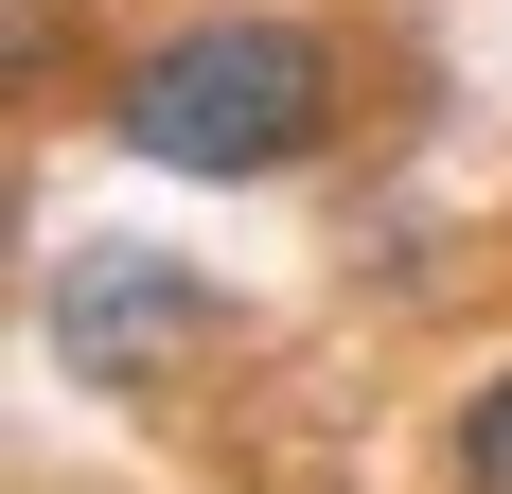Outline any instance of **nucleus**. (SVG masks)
<instances>
[{"label":"nucleus","mask_w":512,"mask_h":494,"mask_svg":"<svg viewBox=\"0 0 512 494\" xmlns=\"http://www.w3.org/2000/svg\"><path fill=\"white\" fill-rule=\"evenodd\" d=\"M442 494H512V371H477L442 424Z\"/></svg>","instance_id":"nucleus-3"},{"label":"nucleus","mask_w":512,"mask_h":494,"mask_svg":"<svg viewBox=\"0 0 512 494\" xmlns=\"http://www.w3.org/2000/svg\"><path fill=\"white\" fill-rule=\"evenodd\" d=\"M36 336H53V371H71V389H106V406H159V389H177L212 336H230V300H212V265H177V247H142V230H89L71 265H53Z\"/></svg>","instance_id":"nucleus-2"},{"label":"nucleus","mask_w":512,"mask_h":494,"mask_svg":"<svg viewBox=\"0 0 512 494\" xmlns=\"http://www.w3.org/2000/svg\"><path fill=\"white\" fill-rule=\"evenodd\" d=\"M106 142L142 177H212V195L301 177L336 142V36L265 18V0H212V18H177V36H142L106 71Z\"/></svg>","instance_id":"nucleus-1"}]
</instances>
